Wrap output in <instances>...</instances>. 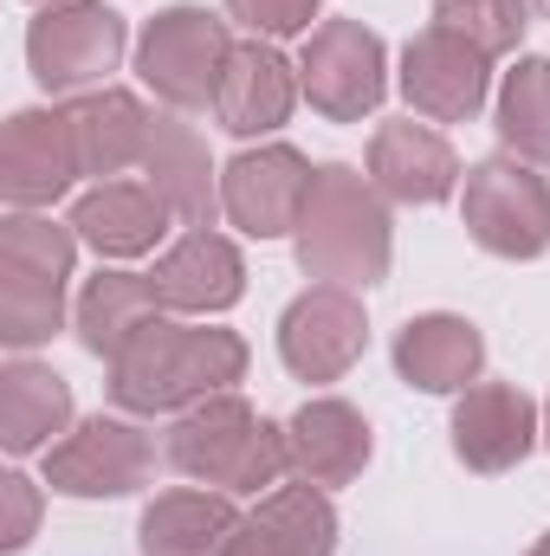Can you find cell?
Wrapping results in <instances>:
<instances>
[{
	"mask_svg": "<svg viewBox=\"0 0 550 556\" xmlns=\"http://www.w3.org/2000/svg\"><path fill=\"white\" fill-rule=\"evenodd\" d=\"M247 343L234 330H188V324H149L124 356H111V395L137 415H162L182 402H214L227 382H240Z\"/></svg>",
	"mask_w": 550,
	"mask_h": 556,
	"instance_id": "obj_1",
	"label": "cell"
},
{
	"mask_svg": "<svg viewBox=\"0 0 550 556\" xmlns=\"http://www.w3.org/2000/svg\"><path fill=\"white\" fill-rule=\"evenodd\" d=\"M298 260L324 285H376L389 273V214L357 168H317L298 214Z\"/></svg>",
	"mask_w": 550,
	"mask_h": 556,
	"instance_id": "obj_2",
	"label": "cell"
},
{
	"mask_svg": "<svg viewBox=\"0 0 550 556\" xmlns=\"http://www.w3.org/2000/svg\"><path fill=\"white\" fill-rule=\"evenodd\" d=\"M168 459H175V472H188L201 485H227V492H260L291 466L285 459V433L266 427L234 395H214L208 408H195L182 420L168 433Z\"/></svg>",
	"mask_w": 550,
	"mask_h": 556,
	"instance_id": "obj_3",
	"label": "cell"
},
{
	"mask_svg": "<svg viewBox=\"0 0 550 556\" xmlns=\"http://www.w3.org/2000/svg\"><path fill=\"white\" fill-rule=\"evenodd\" d=\"M227 59H234V39H227V26H221L214 13H201V7H168L137 46L142 78H149L155 98H168L175 111L214 104Z\"/></svg>",
	"mask_w": 550,
	"mask_h": 556,
	"instance_id": "obj_4",
	"label": "cell"
},
{
	"mask_svg": "<svg viewBox=\"0 0 550 556\" xmlns=\"http://www.w3.org/2000/svg\"><path fill=\"white\" fill-rule=\"evenodd\" d=\"M466 233L499 260H538L550 247V188L518 162H479L466 175Z\"/></svg>",
	"mask_w": 550,
	"mask_h": 556,
	"instance_id": "obj_5",
	"label": "cell"
},
{
	"mask_svg": "<svg viewBox=\"0 0 550 556\" xmlns=\"http://www.w3.org/2000/svg\"><path fill=\"white\" fill-rule=\"evenodd\" d=\"M26 59H33V78L46 91H78V85H98L117 59H124V20L98 0H78V7H52L33 20L26 33Z\"/></svg>",
	"mask_w": 550,
	"mask_h": 556,
	"instance_id": "obj_6",
	"label": "cell"
},
{
	"mask_svg": "<svg viewBox=\"0 0 550 556\" xmlns=\"http://www.w3.org/2000/svg\"><path fill=\"white\" fill-rule=\"evenodd\" d=\"M304 98L337 124L376 111V98H383V39L363 33L357 20H324L304 46Z\"/></svg>",
	"mask_w": 550,
	"mask_h": 556,
	"instance_id": "obj_7",
	"label": "cell"
},
{
	"mask_svg": "<svg viewBox=\"0 0 550 556\" xmlns=\"http://www.w3.org/2000/svg\"><path fill=\"white\" fill-rule=\"evenodd\" d=\"M155 466V446L149 433L124 427V420H85L65 446L46 453V479L72 498H117V492H137Z\"/></svg>",
	"mask_w": 550,
	"mask_h": 556,
	"instance_id": "obj_8",
	"label": "cell"
},
{
	"mask_svg": "<svg viewBox=\"0 0 550 556\" xmlns=\"http://www.w3.org/2000/svg\"><path fill=\"white\" fill-rule=\"evenodd\" d=\"M278 350L291 363V376L304 382H337L357 356H363V304L343 285H317L304 291L285 324H278Z\"/></svg>",
	"mask_w": 550,
	"mask_h": 556,
	"instance_id": "obj_9",
	"label": "cell"
},
{
	"mask_svg": "<svg viewBox=\"0 0 550 556\" xmlns=\"http://www.w3.org/2000/svg\"><path fill=\"white\" fill-rule=\"evenodd\" d=\"M402 91H409V104L421 117L460 124V117H473L486 104V52L466 46L447 26H427L409 46V59H402Z\"/></svg>",
	"mask_w": 550,
	"mask_h": 556,
	"instance_id": "obj_10",
	"label": "cell"
},
{
	"mask_svg": "<svg viewBox=\"0 0 550 556\" xmlns=\"http://www.w3.org/2000/svg\"><path fill=\"white\" fill-rule=\"evenodd\" d=\"M304 194H311V168L298 149H260V155H240L227 175H221V207L234 227L278 240L285 227H298L304 214Z\"/></svg>",
	"mask_w": 550,
	"mask_h": 556,
	"instance_id": "obj_11",
	"label": "cell"
},
{
	"mask_svg": "<svg viewBox=\"0 0 550 556\" xmlns=\"http://www.w3.org/2000/svg\"><path fill=\"white\" fill-rule=\"evenodd\" d=\"M78 168V137H72V117L65 111H20L0 137V188L7 201L20 207H39L52 194L72 188Z\"/></svg>",
	"mask_w": 550,
	"mask_h": 556,
	"instance_id": "obj_12",
	"label": "cell"
},
{
	"mask_svg": "<svg viewBox=\"0 0 550 556\" xmlns=\"http://www.w3.org/2000/svg\"><path fill=\"white\" fill-rule=\"evenodd\" d=\"M285 459L304 485H343L370 459V427L343 402H304L285 427Z\"/></svg>",
	"mask_w": 550,
	"mask_h": 556,
	"instance_id": "obj_13",
	"label": "cell"
},
{
	"mask_svg": "<svg viewBox=\"0 0 550 556\" xmlns=\"http://www.w3.org/2000/svg\"><path fill=\"white\" fill-rule=\"evenodd\" d=\"M240 253L221 240V233H208V227H195L155 273V298H162V311H188V317H208V311H227L234 298H240Z\"/></svg>",
	"mask_w": 550,
	"mask_h": 556,
	"instance_id": "obj_14",
	"label": "cell"
},
{
	"mask_svg": "<svg viewBox=\"0 0 550 556\" xmlns=\"http://www.w3.org/2000/svg\"><path fill=\"white\" fill-rule=\"evenodd\" d=\"M168 214H175V207H168L149 181H104V188H91V194L78 201L72 227H78V240L98 247L104 260H137V253H149V247L162 240V220H168Z\"/></svg>",
	"mask_w": 550,
	"mask_h": 556,
	"instance_id": "obj_15",
	"label": "cell"
},
{
	"mask_svg": "<svg viewBox=\"0 0 550 556\" xmlns=\"http://www.w3.org/2000/svg\"><path fill=\"white\" fill-rule=\"evenodd\" d=\"M453 446L473 472H505L532 453V402L505 382L466 389V402L453 408Z\"/></svg>",
	"mask_w": 550,
	"mask_h": 556,
	"instance_id": "obj_16",
	"label": "cell"
},
{
	"mask_svg": "<svg viewBox=\"0 0 550 556\" xmlns=\"http://www.w3.org/2000/svg\"><path fill=\"white\" fill-rule=\"evenodd\" d=\"M330 544H337L330 505L311 485H285L227 538L221 556H330Z\"/></svg>",
	"mask_w": 550,
	"mask_h": 556,
	"instance_id": "obj_17",
	"label": "cell"
},
{
	"mask_svg": "<svg viewBox=\"0 0 550 556\" xmlns=\"http://www.w3.org/2000/svg\"><path fill=\"white\" fill-rule=\"evenodd\" d=\"M285 111H291V65L278 59L273 46H234V59L221 72V91H214L221 130L260 137V130L285 124Z\"/></svg>",
	"mask_w": 550,
	"mask_h": 556,
	"instance_id": "obj_18",
	"label": "cell"
},
{
	"mask_svg": "<svg viewBox=\"0 0 550 556\" xmlns=\"http://www.w3.org/2000/svg\"><path fill=\"white\" fill-rule=\"evenodd\" d=\"M370 175H376V188L383 194H396V201H440V194H453V175H460V162H453V149L434 137V130H421V124H383L376 142H370Z\"/></svg>",
	"mask_w": 550,
	"mask_h": 556,
	"instance_id": "obj_19",
	"label": "cell"
},
{
	"mask_svg": "<svg viewBox=\"0 0 550 556\" xmlns=\"http://www.w3.org/2000/svg\"><path fill=\"white\" fill-rule=\"evenodd\" d=\"M142 168H149V188H155V194L175 207V220H188V227H208V214H214L208 149H201V137H195L182 117H155V124H149Z\"/></svg>",
	"mask_w": 550,
	"mask_h": 556,
	"instance_id": "obj_20",
	"label": "cell"
},
{
	"mask_svg": "<svg viewBox=\"0 0 550 556\" xmlns=\"http://www.w3.org/2000/svg\"><path fill=\"white\" fill-rule=\"evenodd\" d=\"M479 330L466 317H414L409 330L396 337V369L409 376L414 389L427 395H447V389H466L479 376Z\"/></svg>",
	"mask_w": 550,
	"mask_h": 556,
	"instance_id": "obj_21",
	"label": "cell"
},
{
	"mask_svg": "<svg viewBox=\"0 0 550 556\" xmlns=\"http://www.w3.org/2000/svg\"><path fill=\"white\" fill-rule=\"evenodd\" d=\"M240 531L234 505L214 492H168L142 511V556H221Z\"/></svg>",
	"mask_w": 550,
	"mask_h": 556,
	"instance_id": "obj_22",
	"label": "cell"
},
{
	"mask_svg": "<svg viewBox=\"0 0 550 556\" xmlns=\"http://www.w3.org/2000/svg\"><path fill=\"white\" fill-rule=\"evenodd\" d=\"M72 137H78V168L85 175H117L149 149V117L130 91H91L72 111Z\"/></svg>",
	"mask_w": 550,
	"mask_h": 556,
	"instance_id": "obj_23",
	"label": "cell"
},
{
	"mask_svg": "<svg viewBox=\"0 0 550 556\" xmlns=\"http://www.w3.org/2000/svg\"><path fill=\"white\" fill-rule=\"evenodd\" d=\"M162 298L149 278H130V273H104L91 278V291L78 298V337L91 356H124L142 330L155 324Z\"/></svg>",
	"mask_w": 550,
	"mask_h": 556,
	"instance_id": "obj_24",
	"label": "cell"
},
{
	"mask_svg": "<svg viewBox=\"0 0 550 556\" xmlns=\"http://www.w3.org/2000/svg\"><path fill=\"white\" fill-rule=\"evenodd\" d=\"M65 420H72V389H65L52 369L13 363V369L0 376V440H7L13 453L46 446Z\"/></svg>",
	"mask_w": 550,
	"mask_h": 556,
	"instance_id": "obj_25",
	"label": "cell"
},
{
	"mask_svg": "<svg viewBox=\"0 0 550 556\" xmlns=\"http://www.w3.org/2000/svg\"><path fill=\"white\" fill-rule=\"evenodd\" d=\"M499 137H505V149H518L525 162H545L550 168V59H525L505 78Z\"/></svg>",
	"mask_w": 550,
	"mask_h": 556,
	"instance_id": "obj_26",
	"label": "cell"
},
{
	"mask_svg": "<svg viewBox=\"0 0 550 556\" xmlns=\"http://www.w3.org/2000/svg\"><path fill=\"white\" fill-rule=\"evenodd\" d=\"M59 311H65V278L26 273V266H0V337L13 350L46 343L59 330Z\"/></svg>",
	"mask_w": 550,
	"mask_h": 556,
	"instance_id": "obj_27",
	"label": "cell"
},
{
	"mask_svg": "<svg viewBox=\"0 0 550 556\" xmlns=\"http://www.w3.org/2000/svg\"><path fill=\"white\" fill-rule=\"evenodd\" d=\"M434 26L460 33L466 46H479L486 59L492 52H512L518 33H525V0H434Z\"/></svg>",
	"mask_w": 550,
	"mask_h": 556,
	"instance_id": "obj_28",
	"label": "cell"
},
{
	"mask_svg": "<svg viewBox=\"0 0 550 556\" xmlns=\"http://www.w3.org/2000/svg\"><path fill=\"white\" fill-rule=\"evenodd\" d=\"M0 266H26V273L65 278L72 273V233L39 220V214H13L0 233Z\"/></svg>",
	"mask_w": 550,
	"mask_h": 556,
	"instance_id": "obj_29",
	"label": "cell"
},
{
	"mask_svg": "<svg viewBox=\"0 0 550 556\" xmlns=\"http://www.w3.org/2000/svg\"><path fill=\"white\" fill-rule=\"evenodd\" d=\"M227 13L253 33H304L317 20V0H227Z\"/></svg>",
	"mask_w": 550,
	"mask_h": 556,
	"instance_id": "obj_30",
	"label": "cell"
},
{
	"mask_svg": "<svg viewBox=\"0 0 550 556\" xmlns=\"http://www.w3.org/2000/svg\"><path fill=\"white\" fill-rule=\"evenodd\" d=\"M0 485H7V538H0V544H7V551H20V544L33 538L39 498H33V485H26V479H0Z\"/></svg>",
	"mask_w": 550,
	"mask_h": 556,
	"instance_id": "obj_31",
	"label": "cell"
},
{
	"mask_svg": "<svg viewBox=\"0 0 550 556\" xmlns=\"http://www.w3.org/2000/svg\"><path fill=\"white\" fill-rule=\"evenodd\" d=\"M532 556H550V538H545V544H538V551H532Z\"/></svg>",
	"mask_w": 550,
	"mask_h": 556,
	"instance_id": "obj_32",
	"label": "cell"
},
{
	"mask_svg": "<svg viewBox=\"0 0 550 556\" xmlns=\"http://www.w3.org/2000/svg\"><path fill=\"white\" fill-rule=\"evenodd\" d=\"M538 7H545V13H550V0H538Z\"/></svg>",
	"mask_w": 550,
	"mask_h": 556,
	"instance_id": "obj_33",
	"label": "cell"
}]
</instances>
